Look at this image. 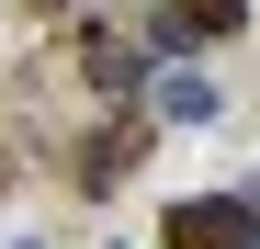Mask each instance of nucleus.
<instances>
[{
  "instance_id": "nucleus-1",
  "label": "nucleus",
  "mask_w": 260,
  "mask_h": 249,
  "mask_svg": "<svg viewBox=\"0 0 260 249\" xmlns=\"http://www.w3.org/2000/svg\"><path fill=\"white\" fill-rule=\"evenodd\" d=\"M249 227H260V204L204 193V204H170L158 215V249H249Z\"/></svg>"
},
{
  "instance_id": "nucleus-2",
  "label": "nucleus",
  "mask_w": 260,
  "mask_h": 249,
  "mask_svg": "<svg viewBox=\"0 0 260 249\" xmlns=\"http://www.w3.org/2000/svg\"><path fill=\"white\" fill-rule=\"evenodd\" d=\"M124 159H136V124H113V136H91V147H79V181H91V193H113V181H124Z\"/></svg>"
},
{
  "instance_id": "nucleus-3",
  "label": "nucleus",
  "mask_w": 260,
  "mask_h": 249,
  "mask_svg": "<svg viewBox=\"0 0 260 249\" xmlns=\"http://www.w3.org/2000/svg\"><path fill=\"white\" fill-rule=\"evenodd\" d=\"M170 23H181V34H238L249 0H170Z\"/></svg>"
},
{
  "instance_id": "nucleus-4",
  "label": "nucleus",
  "mask_w": 260,
  "mask_h": 249,
  "mask_svg": "<svg viewBox=\"0 0 260 249\" xmlns=\"http://www.w3.org/2000/svg\"><path fill=\"white\" fill-rule=\"evenodd\" d=\"M158 113H170V124H204V113H215V91H204L192 68H170V79H158Z\"/></svg>"
},
{
  "instance_id": "nucleus-5",
  "label": "nucleus",
  "mask_w": 260,
  "mask_h": 249,
  "mask_svg": "<svg viewBox=\"0 0 260 249\" xmlns=\"http://www.w3.org/2000/svg\"><path fill=\"white\" fill-rule=\"evenodd\" d=\"M79 57H91V79H102V91H124V79H136V57H124L113 34H91V46H79Z\"/></svg>"
},
{
  "instance_id": "nucleus-6",
  "label": "nucleus",
  "mask_w": 260,
  "mask_h": 249,
  "mask_svg": "<svg viewBox=\"0 0 260 249\" xmlns=\"http://www.w3.org/2000/svg\"><path fill=\"white\" fill-rule=\"evenodd\" d=\"M0 193H12V147H0Z\"/></svg>"
},
{
  "instance_id": "nucleus-7",
  "label": "nucleus",
  "mask_w": 260,
  "mask_h": 249,
  "mask_svg": "<svg viewBox=\"0 0 260 249\" xmlns=\"http://www.w3.org/2000/svg\"><path fill=\"white\" fill-rule=\"evenodd\" d=\"M249 249H260V227H249Z\"/></svg>"
}]
</instances>
